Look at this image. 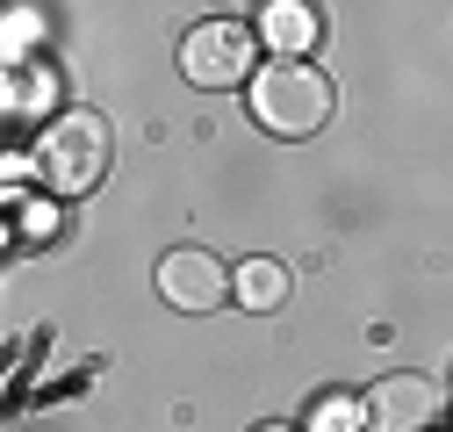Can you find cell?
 Instances as JSON below:
<instances>
[{
	"label": "cell",
	"instance_id": "cell-2",
	"mask_svg": "<svg viewBox=\"0 0 453 432\" xmlns=\"http://www.w3.org/2000/svg\"><path fill=\"white\" fill-rule=\"evenodd\" d=\"M108 151H116V137H108V123L94 108H65V116H50L43 137H36V174H43L50 195H87L108 174Z\"/></svg>",
	"mask_w": 453,
	"mask_h": 432
},
{
	"label": "cell",
	"instance_id": "cell-9",
	"mask_svg": "<svg viewBox=\"0 0 453 432\" xmlns=\"http://www.w3.org/2000/svg\"><path fill=\"white\" fill-rule=\"evenodd\" d=\"M15 216H22V231H36V238H50V231H58V209H50V202H22Z\"/></svg>",
	"mask_w": 453,
	"mask_h": 432
},
{
	"label": "cell",
	"instance_id": "cell-8",
	"mask_svg": "<svg viewBox=\"0 0 453 432\" xmlns=\"http://www.w3.org/2000/svg\"><path fill=\"white\" fill-rule=\"evenodd\" d=\"M310 432H367V404H346V397H324L310 411Z\"/></svg>",
	"mask_w": 453,
	"mask_h": 432
},
{
	"label": "cell",
	"instance_id": "cell-10",
	"mask_svg": "<svg viewBox=\"0 0 453 432\" xmlns=\"http://www.w3.org/2000/svg\"><path fill=\"white\" fill-rule=\"evenodd\" d=\"M259 432H288V425H259Z\"/></svg>",
	"mask_w": 453,
	"mask_h": 432
},
{
	"label": "cell",
	"instance_id": "cell-3",
	"mask_svg": "<svg viewBox=\"0 0 453 432\" xmlns=\"http://www.w3.org/2000/svg\"><path fill=\"white\" fill-rule=\"evenodd\" d=\"M252 29L245 22H195L188 29V43H180V73H188V87H238L245 73H252Z\"/></svg>",
	"mask_w": 453,
	"mask_h": 432
},
{
	"label": "cell",
	"instance_id": "cell-1",
	"mask_svg": "<svg viewBox=\"0 0 453 432\" xmlns=\"http://www.w3.org/2000/svg\"><path fill=\"white\" fill-rule=\"evenodd\" d=\"M331 80L303 58H273L259 80H252V123L266 137H317L331 123Z\"/></svg>",
	"mask_w": 453,
	"mask_h": 432
},
{
	"label": "cell",
	"instance_id": "cell-6",
	"mask_svg": "<svg viewBox=\"0 0 453 432\" xmlns=\"http://www.w3.org/2000/svg\"><path fill=\"white\" fill-rule=\"evenodd\" d=\"M259 36L280 50V58H296V50L317 36V15L303 8V0H266V15H259Z\"/></svg>",
	"mask_w": 453,
	"mask_h": 432
},
{
	"label": "cell",
	"instance_id": "cell-4",
	"mask_svg": "<svg viewBox=\"0 0 453 432\" xmlns=\"http://www.w3.org/2000/svg\"><path fill=\"white\" fill-rule=\"evenodd\" d=\"M158 303H173V310L202 317V310H216V303H238V274H231L216 252L180 245V252L158 259Z\"/></svg>",
	"mask_w": 453,
	"mask_h": 432
},
{
	"label": "cell",
	"instance_id": "cell-7",
	"mask_svg": "<svg viewBox=\"0 0 453 432\" xmlns=\"http://www.w3.org/2000/svg\"><path fill=\"white\" fill-rule=\"evenodd\" d=\"M238 274V303L245 310H280L288 303V266L280 259H245V266H231Z\"/></svg>",
	"mask_w": 453,
	"mask_h": 432
},
{
	"label": "cell",
	"instance_id": "cell-5",
	"mask_svg": "<svg viewBox=\"0 0 453 432\" xmlns=\"http://www.w3.org/2000/svg\"><path fill=\"white\" fill-rule=\"evenodd\" d=\"M360 404H367V432H432L446 397H439V382H432V374L395 367V374H381V382H374Z\"/></svg>",
	"mask_w": 453,
	"mask_h": 432
}]
</instances>
